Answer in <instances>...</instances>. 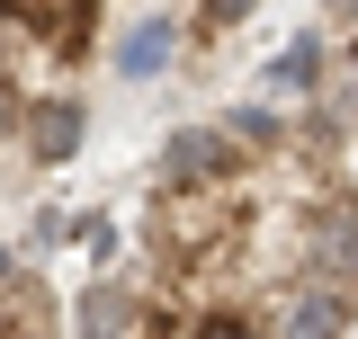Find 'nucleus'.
Instances as JSON below:
<instances>
[{
	"mask_svg": "<svg viewBox=\"0 0 358 339\" xmlns=\"http://www.w3.org/2000/svg\"><path fill=\"white\" fill-rule=\"evenodd\" d=\"M341 72V45L322 36V27H305V36H287L278 54H268V72H260V89L268 98H313V89Z\"/></svg>",
	"mask_w": 358,
	"mask_h": 339,
	"instance_id": "obj_7",
	"label": "nucleus"
},
{
	"mask_svg": "<svg viewBox=\"0 0 358 339\" xmlns=\"http://www.w3.org/2000/svg\"><path fill=\"white\" fill-rule=\"evenodd\" d=\"M322 27H331V36H350V27H358V0H322Z\"/></svg>",
	"mask_w": 358,
	"mask_h": 339,
	"instance_id": "obj_11",
	"label": "nucleus"
},
{
	"mask_svg": "<svg viewBox=\"0 0 358 339\" xmlns=\"http://www.w3.org/2000/svg\"><path fill=\"white\" fill-rule=\"evenodd\" d=\"M251 143L224 126V116H188V126L162 143V188H242L251 179Z\"/></svg>",
	"mask_w": 358,
	"mask_h": 339,
	"instance_id": "obj_1",
	"label": "nucleus"
},
{
	"mask_svg": "<svg viewBox=\"0 0 358 339\" xmlns=\"http://www.w3.org/2000/svg\"><path fill=\"white\" fill-rule=\"evenodd\" d=\"M27 98H36V89L18 81V36H0V143L27 126Z\"/></svg>",
	"mask_w": 358,
	"mask_h": 339,
	"instance_id": "obj_9",
	"label": "nucleus"
},
{
	"mask_svg": "<svg viewBox=\"0 0 358 339\" xmlns=\"http://www.w3.org/2000/svg\"><path fill=\"white\" fill-rule=\"evenodd\" d=\"M296 268H313V277H331L341 295H358V188H350V179H331V188L313 197Z\"/></svg>",
	"mask_w": 358,
	"mask_h": 339,
	"instance_id": "obj_2",
	"label": "nucleus"
},
{
	"mask_svg": "<svg viewBox=\"0 0 358 339\" xmlns=\"http://www.w3.org/2000/svg\"><path fill=\"white\" fill-rule=\"evenodd\" d=\"M179 45H188V18H134L126 36L108 45V72L143 89V81H162V72L179 63Z\"/></svg>",
	"mask_w": 358,
	"mask_h": 339,
	"instance_id": "obj_6",
	"label": "nucleus"
},
{
	"mask_svg": "<svg viewBox=\"0 0 358 339\" xmlns=\"http://www.w3.org/2000/svg\"><path fill=\"white\" fill-rule=\"evenodd\" d=\"M224 126L251 143V161H278V152H296V126H287L268 98H242V107H224Z\"/></svg>",
	"mask_w": 358,
	"mask_h": 339,
	"instance_id": "obj_8",
	"label": "nucleus"
},
{
	"mask_svg": "<svg viewBox=\"0 0 358 339\" xmlns=\"http://www.w3.org/2000/svg\"><path fill=\"white\" fill-rule=\"evenodd\" d=\"M251 9H260V0H197V9H188V36H197V45H215V36H233Z\"/></svg>",
	"mask_w": 358,
	"mask_h": 339,
	"instance_id": "obj_10",
	"label": "nucleus"
},
{
	"mask_svg": "<svg viewBox=\"0 0 358 339\" xmlns=\"http://www.w3.org/2000/svg\"><path fill=\"white\" fill-rule=\"evenodd\" d=\"M0 36L45 45L54 63H90V45H99V0H0Z\"/></svg>",
	"mask_w": 358,
	"mask_h": 339,
	"instance_id": "obj_3",
	"label": "nucleus"
},
{
	"mask_svg": "<svg viewBox=\"0 0 358 339\" xmlns=\"http://www.w3.org/2000/svg\"><path fill=\"white\" fill-rule=\"evenodd\" d=\"M72 331H152V277L99 268L81 295H72Z\"/></svg>",
	"mask_w": 358,
	"mask_h": 339,
	"instance_id": "obj_5",
	"label": "nucleus"
},
{
	"mask_svg": "<svg viewBox=\"0 0 358 339\" xmlns=\"http://www.w3.org/2000/svg\"><path fill=\"white\" fill-rule=\"evenodd\" d=\"M90 143V116L72 89H54V98H27V126H18V152H27V170H72Z\"/></svg>",
	"mask_w": 358,
	"mask_h": 339,
	"instance_id": "obj_4",
	"label": "nucleus"
}]
</instances>
